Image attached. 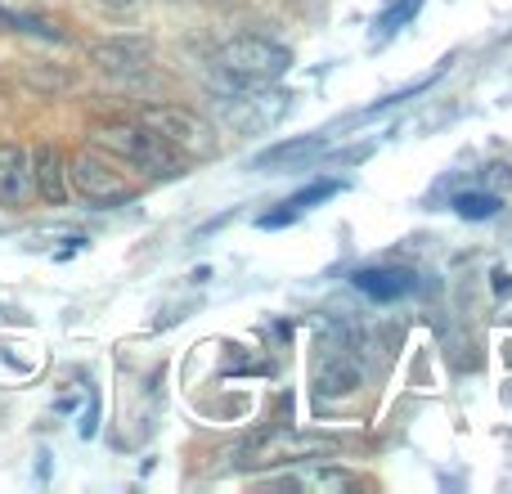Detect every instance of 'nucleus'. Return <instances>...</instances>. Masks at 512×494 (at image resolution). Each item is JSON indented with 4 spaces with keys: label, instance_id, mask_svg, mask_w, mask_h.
I'll return each instance as SVG.
<instances>
[{
    "label": "nucleus",
    "instance_id": "9",
    "mask_svg": "<svg viewBox=\"0 0 512 494\" xmlns=\"http://www.w3.org/2000/svg\"><path fill=\"white\" fill-rule=\"evenodd\" d=\"M310 454H324V441H306V436L292 432H274L261 445L248 450V463H292V459H310Z\"/></svg>",
    "mask_w": 512,
    "mask_h": 494
},
{
    "label": "nucleus",
    "instance_id": "17",
    "mask_svg": "<svg viewBox=\"0 0 512 494\" xmlns=\"http://www.w3.org/2000/svg\"><path fill=\"white\" fill-rule=\"evenodd\" d=\"M95 5H104V9H131V5H140V0H95Z\"/></svg>",
    "mask_w": 512,
    "mask_h": 494
},
{
    "label": "nucleus",
    "instance_id": "1",
    "mask_svg": "<svg viewBox=\"0 0 512 494\" xmlns=\"http://www.w3.org/2000/svg\"><path fill=\"white\" fill-rule=\"evenodd\" d=\"M90 144H95L99 153H108V158L135 167L140 176H149V180H176L180 171H185V158H180V153L171 149L162 135H153L140 117H135V122H131V117L95 122V126H90Z\"/></svg>",
    "mask_w": 512,
    "mask_h": 494
},
{
    "label": "nucleus",
    "instance_id": "8",
    "mask_svg": "<svg viewBox=\"0 0 512 494\" xmlns=\"http://www.w3.org/2000/svg\"><path fill=\"white\" fill-rule=\"evenodd\" d=\"M351 283L373 301H400L418 288V274L405 265H369V270H355Z\"/></svg>",
    "mask_w": 512,
    "mask_h": 494
},
{
    "label": "nucleus",
    "instance_id": "11",
    "mask_svg": "<svg viewBox=\"0 0 512 494\" xmlns=\"http://www.w3.org/2000/svg\"><path fill=\"white\" fill-rule=\"evenodd\" d=\"M337 194V180H319V185H310V189H301V194H292L288 203V212H279V216H261V230H270V225H288L292 216H301V212H310L315 203H324V198H333Z\"/></svg>",
    "mask_w": 512,
    "mask_h": 494
},
{
    "label": "nucleus",
    "instance_id": "13",
    "mask_svg": "<svg viewBox=\"0 0 512 494\" xmlns=\"http://www.w3.org/2000/svg\"><path fill=\"white\" fill-rule=\"evenodd\" d=\"M23 81L36 90H45V95H59V90H72L77 86V72L68 68H50V63H27L23 68Z\"/></svg>",
    "mask_w": 512,
    "mask_h": 494
},
{
    "label": "nucleus",
    "instance_id": "7",
    "mask_svg": "<svg viewBox=\"0 0 512 494\" xmlns=\"http://www.w3.org/2000/svg\"><path fill=\"white\" fill-rule=\"evenodd\" d=\"M32 194V153L23 144H0V207H27Z\"/></svg>",
    "mask_w": 512,
    "mask_h": 494
},
{
    "label": "nucleus",
    "instance_id": "6",
    "mask_svg": "<svg viewBox=\"0 0 512 494\" xmlns=\"http://www.w3.org/2000/svg\"><path fill=\"white\" fill-rule=\"evenodd\" d=\"M32 189L41 203L50 207H63L72 198V185H68V153L59 144H36L32 149Z\"/></svg>",
    "mask_w": 512,
    "mask_h": 494
},
{
    "label": "nucleus",
    "instance_id": "2",
    "mask_svg": "<svg viewBox=\"0 0 512 494\" xmlns=\"http://www.w3.org/2000/svg\"><path fill=\"white\" fill-rule=\"evenodd\" d=\"M216 63H221V72H230L239 86H270V81H279L283 72L292 68V50L279 41H270V36H230V41L221 45V54H216Z\"/></svg>",
    "mask_w": 512,
    "mask_h": 494
},
{
    "label": "nucleus",
    "instance_id": "10",
    "mask_svg": "<svg viewBox=\"0 0 512 494\" xmlns=\"http://www.w3.org/2000/svg\"><path fill=\"white\" fill-rule=\"evenodd\" d=\"M319 149H324V140H319V135H310V140H288V144H274V149L256 153L252 167L256 171H283V167H292V162L310 158V153H319Z\"/></svg>",
    "mask_w": 512,
    "mask_h": 494
},
{
    "label": "nucleus",
    "instance_id": "15",
    "mask_svg": "<svg viewBox=\"0 0 512 494\" xmlns=\"http://www.w3.org/2000/svg\"><path fill=\"white\" fill-rule=\"evenodd\" d=\"M499 194H477V189H468V194L454 198V212L463 216V221H490V216H499Z\"/></svg>",
    "mask_w": 512,
    "mask_h": 494
},
{
    "label": "nucleus",
    "instance_id": "14",
    "mask_svg": "<svg viewBox=\"0 0 512 494\" xmlns=\"http://www.w3.org/2000/svg\"><path fill=\"white\" fill-rule=\"evenodd\" d=\"M355 382H360V373H355L351 360H342V355H333V360L319 369V396H337V391H355Z\"/></svg>",
    "mask_w": 512,
    "mask_h": 494
},
{
    "label": "nucleus",
    "instance_id": "12",
    "mask_svg": "<svg viewBox=\"0 0 512 494\" xmlns=\"http://www.w3.org/2000/svg\"><path fill=\"white\" fill-rule=\"evenodd\" d=\"M292 486L297 490H319V494H342V490L355 486V477L351 472H342V468H310V472H297Z\"/></svg>",
    "mask_w": 512,
    "mask_h": 494
},
{
    "label": "nucleus",
    "instance_id": "16",
    "mask_svg": "<svg viewBox=\"0 0 512 494\" xmlns=\"http://www.w3.org/2000/svg\"><path fill=\"white\" fill-rule=\"evenodd\" d=\"M418 5H423V0H396V5H391L387 14L378 18V36H391L400 23H409V18L418 14Z\"/></svg>",
    "mask_w": 512,
    "mask_h": 494
},
{
    "label": "nucleus",
    "instance_id": "18",
    "mask_svg": "<svg viewBox=\"0 0 512 494\" xmlns=\"http://www.w3.org/2000/svg\"><path fill=\"white\" fill-rule=\"evenodd\" d=\"M0 23H5V9H0Z\"/></svg>",
    "mask_w": 512,
    "mask_h": 494
},
{
    "label": "nucleus",
    "instance_id": "4",
    "mask_svg": "<svg viewBox=\"0 0 512 494\" xmlns=\"http://www.w3.org/2000/svg\"><path fill=\"white\" fill-rule=\"evenodd\" d=\"M68 185L77 189L90 207H122L135 198V185L108 162V153H99V149H86V153H77V158H68Z\"/></svg>",
    "mask_w": 512,
    "mask_h": 494
},
{
    "label": "nucleus",
    "instance_id": "5",
    "mask_svg": "<svg viewBox=\"0 0 512 494\" xmlns=\"http://www.w3.org/2000/svg\"><path fill=\"white\" fill-rule=\"evenodd\" d=\"M90 63L108 77L122 81H140L153 63V45L140 41V36H113V41H95L90 45Z\"/></svg>",
    "mask_w": 512,
    "mask_h": 494
},
{
    "label": "nucleus",
    "instance_id": "3",
    "mask_svg": "<svg viewBox=\"0 0 512 494\" xmlns=\"http://www.w3.org/2000/svg\"><path fill=\"white\" fill-rule=\"evenodd\" d=\"M140 122L149 126L153 135H162V140H167L180 158H212V153H216V131L198 113H189V108H180V104H149V108H140Z\"/></svg>",
    "mask_w": 512,
    "mask_h": 494
}]
</instances>
